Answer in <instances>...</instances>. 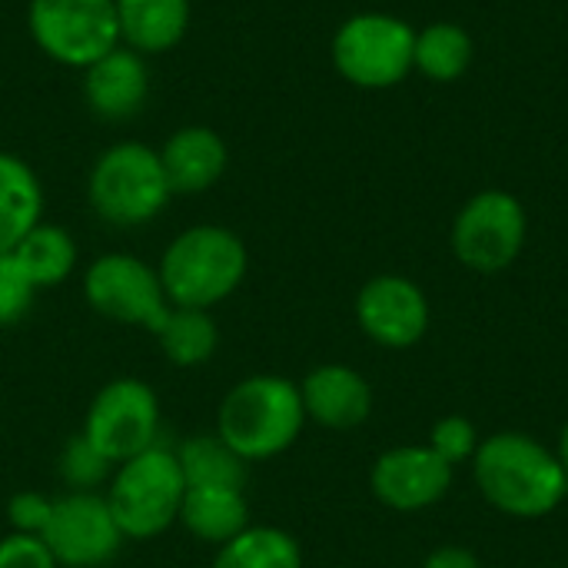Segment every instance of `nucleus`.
Returning <instances> with one entry per match:
<instances>
[{
	"label": "nucleus",
	"instance_id": "6",
	"mask_svg": "<svg viewBox=\"0 0 568 568\" xmlns=\"http://www.w3.org/2000/svg\"><path fill=\"white\" fill-rule=\"evenodd\" d=\"M416 30L396 13L363 10L346 17L329 43L336 73L359 90H389L413 73Z\"/></svg>",
	"mask_w": 568,
	"mask_h": 568
},
{
	"label": "nucleus",
	"instance_id": "15",
	"mask_svg": "<svg viewBox=\"0 0 568 568\" xmlns=\"http://www.w3.org/2000/svg\"><path fill=\"white\" fill-rule=\"evenodd\" d=\"M150 97L146 57L130 47H113L83 70V100L93 116L106 123L133 120Z\"/></svg>",
	"mask_w": 568,
	"mask_h": 568
},
{
	"label": "nucleus",
	"instance_id": "13",
	"mask_svg": "<svg viewBox=\"0 0 568 568\" xmlns=\"http://www.w3.org/2000/svg\"><path fill=\"white\" fill-rule=\"evenodd\" d=\"M456 469L429 446L386 449L369 469L373 496L393 513H423L443 503L453 489Z\"/></svg>",
	"mask_w": 568,
	"mask_h": 568
},
{
	"label": "nucleus",
	"instance_id": "24",
	"mask_svg": "<svg viewBox=\"0 0 568 568\" xmlns=\"http://www.w3.org/2000/svg\"><path fill=\"white\" fill-rule=\"evenodd\" d=\"M210 568H306L296 536L280 526H246L216 549Z\"/></svg>",
	"mask_w": 568,
	"mask_h": 568
},
{
	"label": "nucleus",
	"instance_id": "18",
	"mask_svg": "<svg viewBox=\"0 0 568 568\" xmlns=\"http://www.w3.org/2000/svg\"><path fill=\"white\" fill-rule=\"evenodd\" d=\"M196 542L206 546H226L236 539L250 523V503L243 489L230 486H193L183 496L180 519H176Z\"/></svg>",
	"mask_w": 568,
	"mask_h": 568
},
{
	"label": "nucleus",
	"instance_id": "2",
	"mask_svg": "<svg viewBox=\"0 0 568 568\" xmlns=\"http://www.w3.org/2000/svg\"><path fill=\"white\" fill-rule=\"evenodd\" d=\"M250 250L240 233L220 223H196L176 233L160 256V283L170 306L216 310L246 280Z\"/></svg>",
	"mask_w": 568,
	"mask_h": 568
},
{
	"label": "nucleus",
	"instance_id": "21",
	"mask_svg": "<svg viewBox=\"0 0 568 568\" xmlns=\"http://www.w3.org/2000/svg\"><path fill=\"white\" fill-rule=\"evenodd\" d=\"M473 33L453 20H436L416 30L413 70H419L433 83H456L473 67Z\"/></svg>",
	"mask_w": 568,
	"mask_h": 568
},
{
	"label": "nucleus",
	"instance_id": "29",
	"mask_svg": "<svg viewBox=\"0 0 568 568\" xmlns=\"http://www.w3.org/2000/svg\"><path fill=\"white\" fill-rule=\"evenodd\" d=\"M0 568H60L40 536L7 532L0 539Z\"/></svg>",
	"mask_w": 568,
	"mask_h": 568
},
{
	"label": "nucleus",
	"instance_id": "12",
	"mask_svg": "<svg viewBox=\"0 0 568 568\" xmlns=\"http://www.w3.org/2000/svg\"><path fill=\"white\" fill-rule=\"evenodd\" d=\"M356 323L383 349H409L429 329V300L419 283L379 273L356 293Z\"/></svg>",
	"mask_w": 568,
	"mask_h": 568
},
{
	"label": "nucleus",
	"instance_id": "4",
	"mask_svg": "<svg viewBox=\"0 0 568 568\" xmlns=\"http://www.w3.org/2000/svg\"><path fill=\"white\" fill-rule=\"evenodd\" d=\"M170 200L173 190L166 183L160 150L140 140H120L106 146L90 166L87 203L97 220L116 230H136L153 223Z\"/></svg>",
	"mask_w": 568,
	"mask_h": 568
},
{
	"label": "nucleus",
	"instance_id": "8",
	"mask_svg": "<svg viewBox=\"0 0 568 568\" xmlns=\"http://www.w3.org/2000/svg\"><path fill=\"white\" fill-rule=\"evenodd\" d=\"M27 30L43 57L70 70H87L120 47L113 0H30Z\"/></svg>",
	"mask_w": 568,
	"mask_h": 568
},
{
	"label": "nucleus",
	"instance_id": "17",
	"mask_svg": "<svg viewBox=\"0 0 568 568\" xmlns=\"http://www.w3.org/2000/svg\"><path fill=\"white\" fill-rule=\"evenodd\" d=\"M120 43L143 53H170L190 30V0H113Z\"/></svg>",
	"mask_w": 568,
	"mask_h": 568
},
{
	"label": "nucleus",
	"instance_id": "28",
	"mask_svg": "<svg viewBox=\"0 0 568 568\" xmlns=\"http://www.w3.org/2000/svg\"><path fill=\"white\" fill-rule=\"evenodd\" d=\"M50 513H53V499L43 496V493H17L10 496L7 503V523H10V532H23V536H43L47 523H50Z\"/></svg>",
	"mask_w": 568,
	"mask_h": 568
},
{
	"label": "nucleus",
	"instance_id": "16",
	"mask_svg": "<svg viewBox=\"0 0 568 568\" xmlns=\"http://www.w3.org/2000/svg\"><path fill=\"white\" fill-rule=\"evenodd\" d=\"M160 163L173 196H196L220 183L230 163L226 140L203 123L180 126L160 146Z\"/></svg>",
	"mask_w": 568,
	"mask_h": 568
},
{
	"label": "nucleus",
	"instance_id": "26",
	"mask_svg": "<svg viewBox=\"0 0 568 568\" xmlns=\"http://www.w3.org/2000/svg\"><path fill=\"white\" fill-rule=\"evenodd\" d=\"M479 443H483V439H479L476 423L466 419V416H459V413H453V416H443V419L433 423L429 443H426V446H429L433 453H439V456L456 469V466H463V463H473Z\"/></svg>",
	"mask_w": 568,
	"mask_h": 568
},
{
	"label": "nucleus",
	"instance_id": "3",
	"mask_svg": "<svg viewBox=\"0 0 568 568\" xmlns=\"http://www.w3.org/2000/svg\"><path fill=\"white\" fill-rule=\"evenodd\" d=\"M303 426L306 409L300 383L276 373L240 379L216 409V436L250 466L293 449Z\"/></svg>",
	"mask_w": 568,
	"mask_h": 568
},
{
	"label": "nucleus",
	"instance_id": "14",
	"mask_svg": "<svg viewBox=\"0 0 568 568\" xmlns=\"http://www.w3.org/2000/svg\"><path fill=\"white\" fill-rule=\"evenodd\" d=\"M300 396L306 423L333 433H349L363 426L373 413L369 379L346 363H323L300 379Z\"/></svg>",
	"mask_w": 568,
	"mask_h": 568
},
{
	"label": "nucleus",
	"instance_id": "7",
	"mask_svg": "<svg viewBox=\"0 0 568 568\" xmlns=\"http://www.w3.org/2000/svg\"><path fill=\"white\" fill-rule=\"evenodd\" d=\"M529 216L523 200L509 190H479L459 206L449 230V246L466 270L496 276L523 256Z\"/></svg>",
	"mask_w": 568,
	"mask_h": 568
},
{
	"label": "nucleus",
	"instance_id": "27",
	"mask_svg": "<svg viewBox=\"0 0 568 568\" xmlns=\"http://www.w3.org/2000/svg\"><path fill=\"white\" fill-rule=\"evenodd\" d=\"M33 296H37V290L23 276L17 260L10 253H0V329L17 326L30 313Z\"/></svg>",
	"mask_w": 568,
	"mask_h": 568
},
{
	"label": "nucleus",
	"instance_id": "11",
	"mask_svg": "<svg viewBox=\"0 0 568 568\" xmlns=\"http://www.w3.org/2000/svg\"><path fill=\"white\" fill-rule=\"evenodd\" d=\"M40 539L60 568H106L126 542L103 493H67L53 499Z\"/></svg>",
	"mask_w": 568,
	"mask_h": 568
},
{
	"label": "nucleus",
	"instance_id": "30",
	"mask_svg": "<svg viewBox=\"0 0 568 568\" xmlns=\"http://www.w3.org/2000/svg\"><path fill=\"white\" fill-rule=\"evenodd\" d=\"M419 568H483V562L466 546H439L423 559Z\"/></svg>",
	"mask_w": 568,
	"mask_h": 568
},
{
	"label": "nucleus",
	"instance_id": "1",
	"mask_svg": "<svg viewBox=\"0 0 568 568\" xmlns=\"http://www.w3.org/2000/svg\"><path fill=\"white\" fill-rule=\"evenodd\" d=\"M473 479L483 499L513 519H546L568 496V476L546 443L529 433H496L473 456Z\"/></svg>",
	"mask_w": 568,
	"mask_h": 568
},
{
	"label": "nucleus",
	"instance_id": "9",
	"mask_svg": "<svg viewBox=\"0 0 568 568\" xmlns=\"http://www.w3.org/2000/svg\"><path fill=\"white\" fill-rule=\"evenodd\" d=\"M160 396L136 376L110 379L97 389L83 416V436L113 463H126L160 443Z\"/></svg>",
	"mask_w": 568,
	"mask_h": 568
},
{
	"label": "nucleus",
	"instance_id": "31",
	"mask_svg": "<svg viewBox=\"0 0 568 568\" xmlns=\"http://www.w3.org/2000/svg\"><path fill=\"white\" fill-rule=\"evenodd\" d=\"M556 456H559V463H562V469H566V476H568V423L562 426V436H559Z\"/></svg>",
	"mask_w": 568,
	"mask_h": 568
},
{
	"label": "nucleus",
	"instance_id": "20",
	"mask_svg": "<svg viewBox=\"0 0 568 568\" xmlns=\"http://www.w3.org/2000/svg\"><path fill=\"white\" fill-rule=\"evenodd\" d=\"M10 256L17 260V266L23 270V276L33 283V290H50V286H60L73 276L77 270V260H80V250H77V240L70 236L67 226H57V223H37L13 250Z\"/></svg>",
	"mask_w": 568,
	"mask_h": 568
},
{
	"label": "nucleus",
	"instance_id": "10",
	"mask_svg": "<svg viewBox=\"0 0 568 568\" xmlns=\"http://www.w3.org/2000/svg\"><path fill=\"white\" fill-rule=\"evenodd\" d=\"M83 296L93 313L120 326L156 333L170 313L156 266L133 253H103L83 270Z\"/></svg>",
	"mask_w": 568,
	"mask_h": 568
},
{
	"label": "nucleus",
	"instance_id": "5",
	"mask_svg": "<svg viewBox=\"0 0 568 568\" xmlns=\"http://www.w3.org/2000/svg\"><path fill=\"white\" fill-rule=\"evenodd\" d=\"M106 506L126 542H150L180 519L186 479L173 446H150L140 456L120 463L103 489Z\"/></svg>",
	"mask_w": 568,
	"mask_h": 568
},
{
	"label": "nucleus",
	"instance_id": "25",
	"mask_svg": "<svg viewBox=\"0 0 568 568\" xmlns=\"http://www.w3.org/2000/svg\"><path fill=\"white\" fill-rule=\"evenodd\" d=\"M113 469L116 466L83 433L70 436L60 453V479L70 493H100L110 483Z\"/></svg>",
	"mask_w": 568,
	"mask_h": 568
},
{
	"label": "nucleus",
	"instance_id": "22",
	"mask_svg": "<svg viewBox=\"0 0 568 568\" xmlns=\"http://www.w3.org/2000/svg\"><path fill=\"white\" fill-rule=\"evenodd\" d=\"M163 356L180 366V369H196L206 366L216 356L220 346V326L210 310H180L170 306L166 320L153 333Z\"/></svg>",
	"mask_w": 568,
	"mask_h": 568
},
{
	"label": "nucleus",
	"instance_id": "23",
	"mask_svg": "<svg viewBox=\"0 0 568 568\" xmlns=\"http://www.w3.org/2000/svg\"><path fill=\"white\" fill-rule=\"evenodd\" d=\"M176 449V463L180 473L186 479V489L193 486H230V489H243L246 476H250V463H243L220 436L213 433H196L190 439H183Z\"/></svg>",
	"mask_w": 568,
	"mask_h": 568
},
{
	"label": "nucleus",
	"instance_id": "19",
	"mask_svg": "<svg viewBox=\"0 0 568 568\" xmlns=\"http://www.w3.org/2000/svg\"><path fill=\"white\" fill-rule=\"evenodd\" d=\"M43 220V186L27 160L0 150V253H10Z\"/></svg>",
	"mask_w": 568,
	"mask_h": 568
}]
</instances>
